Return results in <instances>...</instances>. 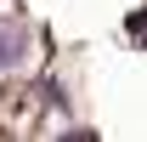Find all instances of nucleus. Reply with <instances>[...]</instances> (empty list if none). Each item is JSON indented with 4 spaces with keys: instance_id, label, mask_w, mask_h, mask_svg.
Here are the masks:
<instances>
[{
    "instance_id": "nucleus-2",
    "label": "nucleus",
    "mask_w": 147,
    "mask_h": 142,
    "mask_svg": "<svg viewBox=\"0 0 147 142\" xmlns=\"http://www.w3.org/2000/svg\"><path fill=\"white\" fill-rule=\"evenodd\" d=\"M130 40H136V46H147V12H136V17H130Z\"/></svg>"
},
{
    "instance_id": "nucleus-1",
    "label": "nucleus",
    "mask_w": 147,
    "mask_h": 142,
    "mask_svg": "<svg viewBox=\"0 0 147 142\" xmlns=\"http://www.w3.org/2000/svg\"><path fill=\"white\" fill-rule=\"evenodd\" d=\"M23 63H28V29L0 23V68H23Z\"/></svg>"
}]
</instances>
